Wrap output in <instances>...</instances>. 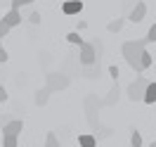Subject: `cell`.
<instances>
[{"mask_svg": "<svg viewBox=\"0 0 156 147\" xmlns=\"http://www.w3.org/2000/svg\"><path fill=\"white\" fill-rule=\"evenodd\" d=\"M130 147H142V133L137 128L130 130Z\"/></svg>", "mask_w": 156, "mask_h": 147, "instance_id": "obj_11", "label": "cell"}, {"mask_svg": "<svg viewBox=\"0 0 156 147\" xmlns=\"http://www.w3.org/2000/svg\"><path fill=\"white\" fill-rule=\"evenodd\" d=\"M109 76H111L114 81L118 79V67H116V64H111V67H109Z\"/></svg>", "mask_w": 156, "mask_h": 147, "instance_id": "obj_23", "label": "cell"}, {"mask_svg": "<svg viewBox=\"0 0 156 147\" xmlns=\"http://www.w3.org/2000/svg\"><path fill=\"white\" fill-rule=\"evenodd\" d=\"M144 14H147V5L144 2H142V0H140V2H135V7H133V10H130V14H128V19L130 21H142L144 19Z\"/></svg>", "mask_w": 156, "mask_h": 147, "instance_id": "obj_6", "label": "cell"}, {"mask_svg": "<svg viewBox=\"0 0 156 147\" xmlns=\"http://www.w3.org/2000/svg\"><path fill=\"white\" fill-rule=\"evenodd\" d=\"M149 67H151V55L144 50V52H142V69H149Z\"/></svg>", "mask_w": 156, "mask_h": 147, "instance_id": "obj_18", "label": "cell"}, {"mask_svg": "<svg viewBox=\"0 0 156 147\" xmlns=\"http://www.w3.org/2000/svg\"><path fill=\"white\" fill-rule=\"evenodd\" d=\"M66 43H71V45H78V48H80V45H83V38H80V33H78V31H71V33L66 36Z\"/></svg>", "mask_w": 156, "mask_h": 147, "instance_id": "obj_13", "label": "cell"}, {"mask_svg": "<svg viewBox=\"0 0 156 147\" xmlns=\"http://www.w3.org/2000/svg\"><path fill=\"white\" fill-rule=\"evenodd\" d=\"M2 21L10 26V29H14V26H19L21 24V10H14V7H10V12L2 17Z\"/></svg>", "mask_w": 156, "mask_h": 147, "instance_id": "obj_7", "label": "cell"}, {"mask_svg": "<svg viewBox=\"0 0 156 147\" xmlns=\"http://www.w3.org/2000/svg\"><path fill=\"white\" fill-rule=\"evenodd\" d=\"M29 21H31V24H40V21H43L40 12H31V14H29Z\"/></svg>", "mask_w": 156, "mask_h": 147, "instance_id": "obj_22", "label": "cell"}, {"mask_svg": "<svg viewBox=\"0 0 156 147\" xmlns=\"http://www.w3.org/2000/svg\"><path fill=\"white\" fill-rule=\"evenodd\" d=\"M43 147H62L59 145V138L55 135V133H48V135H45V145Z\"/></svg>", "mask_w": 156, "mask_h": 147, "instance_id": "obj_14", "label": "cell"}, {"mask_svg": "<svg viewBox=\"0 0 156 147\" xmlns=\"http://www.w3.org/2000/svg\"><path fill=\"white\" fill-rule=\"evenodd\" d=\"M97 48H95V40H92V43H85V40H83V45L78 48L80 50V64H83V67H90V64L97 62Z\"/></svg>", "mask_w": 156, "mask_h": 147, "instance_id": "obj_3", "label": "cell"}, {"mask_svg": "<svg viewBox=\"0 0 156 147\" xmlns=\"http://www.w3.org/2000/svg\"><path fill=\"white\" fill-rule=\"evenodd\" d=\"M144 40H147V43H156V24L147 31V38H144Z\"/></svg>", "mask_w": 156, "mask_h": 147, "instance_id": "obj_19", "label": "cell"}, {"mask_svg": "<svg viewBox=\"0 0 156 147\" xmlns=\"http://www.w3.org/2000/svg\"><path fill=\"white\" fill-rule=\"evenodd\" d=\"M31 2H36V0H12V7H14V10H21L24 5H31Z\"/></svg>", "mask_w": 156, "mask_h": 147, "instance_id": "obj_17", "label": "cell"}, {"mask_svg": "<svg viewBox=\"0 0 156 147\" xmlns=\"http://www.w3.org/2000/svg\"><path fill=\"white\" fill-rule=\"evenodd\" d=\"M121 29H123V19H114V21H109V26H107L109 33H118Z\"/></svg>", "mask_w": 156, "mask_h": 147, "instance_id": "obj_15", "label": "cell"}, {"mask_svg": "<svg viewBox=\"0 0 156 147\" xmlns=\"http://www.w3.org/2000/svg\"><path fill=\"white\" fill-rule=\"evenodd\" d=\"M147 83H149V81L144 79V76H137L135 81H133V83H130V86H128V97L133 100V102H142V97H144V88H147Z\"/></svg>", "mask_w": 156, "mask_h": 147, "instance_id": "obj_2", "label": "cell"}, {"mask_svg": "<svg viewBox=\"0 0 156 147\" xmlns=\"http://www.w3.org/2000/svg\"><path fill=\"white\" fill-rule=\"evenodd\" d=\"M17 138L19 135H2V147H17Z\"/></svg>", "mask_w": 156, "mask_h": 147, "instance_id": "obj_16", "label": "cell"}, {"mask_svg": "<svg viewBox=\"0 0 156 147\" xmlns=\"http://www.w3.org/2000/svg\"><path fill=\"white\" fill-rule=\"evenodd\" d=\"M21 130H24V121L14 119V121H7V123L2 126V135H19Z\"/></svg>", "mask_w": 156, "mask_h": 147, "instance_id": "obj_5", "label": "cell"}, {"mask_svg": "<svg viewBox=\"0 0 156 147\" xmlns=\"http://www.w3.org/2000/svg\"><path fill=\"white\" fill-rule=\"evenodd\" d=\"M149 147H156V140H154V142H151V145H149Z\"/></svg>", "mask_w": 156, "mask_h": 147, "instance_id": "obj_26", "label": "cell"}, {"mask_svg": "<svg viewBox=\"0 0 156 147\" xmlns=\"http://www.w3.org/2000/svg\"><path fill=\"white\" fill-rule=\"evenodd\" d=\"M0 45H2V40H0Z\"/></svg>", "mask_w": 156, "mask_h": 147, "instance_id": "obj_27", "label": "cell"}, {"mask_svg": "<svg viewBox=\"0 0 156 147\" xmlns=\"http://www.w3.org/2000/svg\"><path fill=\"white\" fill-rule=\"evenodd\" d=\"M142 102H147V105H154V102H156V81H149V83H147Z\"/></svg>", "mask_w": 156, "mask_h": 147, "instance_id": "obj_9", "label": "cell"}, {"mask_svg": "<svg viewBox=\"0 0 156 147\" xmlns=\"http://www.w3.org/2000/svg\"><path fill=\"white\" fill-rule=\"evenodd\" d=\"M5 62H7V50L0 45V64H5Z\"/></svg>", "mask_w": 156, "mask_h": 147, "instance_id": "obj_24", "label": "cell"}, {"mask_svg": "<svg viewBox=\"0 0 156 147\" xmlns=\"http://www.w3.org/2000/svg\"><path fill=\"white\" fill-rule=\"evenodd\" d=\"M10 26H7V24H5V21H2V19H0V40H2V38H5V36H7V33H10Z\"/></svg>", "mask_w": 156, "mask_h": 147, "instance_id": "obj_20", "label": "cell"}, {"mask_svg": "<svg viewBox=\"0 0 156 147\" xmlns=\"http://www.w3.org/2000/svg\"><path fill=\"white\" fill-rule=\"evenodd\" d=\"M83 10V0H66L64 5H62V12L71 17V14H78V12Z\"/></svg>", "mask_w": 156, "mask_h": 147, "instance_id": "obj_8", "label": "cell"}, {"mask_svg": "<svg viewBox=\"0 0 156 147\" xmlns=\"http://www.w3.org/2000/svg\"><path fill=\"white\" fill-rule=\"evenodd\" d=\"M147 50V40H126L123 45H121V52H123V57H126L128 67L137 71V74H142L144 69H142V52Z\"/></svg>", "mask_w": 156, "mask_h": 147, "instance_id": "obj_1", "label": "cell"}, {"mask_svg": "<svg viewBox=\"0 0 156 147\" xmlns=\"http://www.w3.org/2000/svg\"><path fill=\"white\" fill-rule=\"evenodd\" d=\"M48 100H50V90L48 88H43L36 93V105H48Z\"/></svg>", "mask_w": 156, "mask_h": 147, "instance_id": "obj_12", "label": "cell"}, {"mask_svg": "<svg viewBox=\"0 0 156 147\" xmlns=\"http://www.w3.org/2000/svg\"><path fill=\"white\" fill-rule=\"evenodd\" d=\"M78 145L80 147H97V138L92 133H83V135H78Z\"/></svg>", "mask_w": 156, "mask_h": 147, "instance_id": "obj_10", "label": "cell"}, {"mask_svg": "<svg viewBox=\"0 0 156 147\" xmlns=\"http://www.w3.org/2000/svg\"><path fill=\"white\" fill-rule=\"evenodd\" d=\"M7 100V90H5V86H0V102H5Z\"/></svg>", "mask_w": 156, "mask_h": 147, "instance_id": "obj_25", "label": "cell"}, {"mask_svg": "<svg viewBox=\"0 0 156 147\" xmlns=\"http://www.w3.org/2000/svg\"><path fill=\"white\" fill-rule=\"evenodd\" d=\"M97 74H99V67L92 69V64H90V67H85V76H88V79H95Z\"/></svg>", "mask_w": 156, "mask_h": 147, "instance_id": "obj_21", "label": "cell"}, {"mask_svg": "<svg viewBox=\"0 0 156 147\" xmlns=\"http://www.w3.org/2000/svg\"><path fill=\"white\" fill-rule=\"evenodd\" d=\"M66 86H69V76L66 74H50L45 88H48L50 93H55V90H62V88H66Z\"/></svg>", "mask_w": 156, "mask_h": 147, "instance_id": "obj_4", "label": "cell"}]
</instances>
